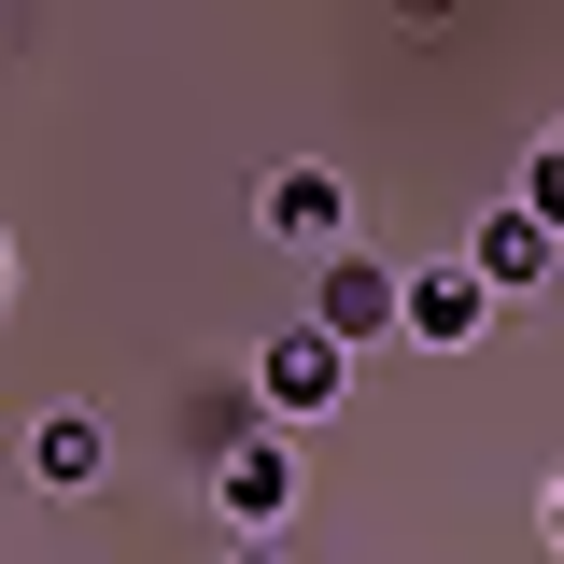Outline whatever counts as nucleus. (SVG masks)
<instances>
[{
    "label": "nucleus",
    "instance_id": "obj_9",
    "mask_svg": "<svg viewBox=\"0 0 564 564\" xmlns=\"http://www.w3.org/2000/svg\"><path fill=\"white\" fill-rule=\"evenodd\" d=\"M226 564H282V551H269V536H240V551H226Z\"/></svg>",
    "mask_w": 564,
    "mask_h": 564
},
{
    "label": "nucleus",
    "instance_id": "obj_4",
    "mask_svg": "<svg viewBox=\"0 0 564 564\" xmlns=\"http://www.w3.org/2000/svg\"><path fill=\"white\" fill-rule=\"evenodd\" d=\"M339 395H352V352H339V339H311V325H296V339L254 352V410H269V423H325Z\"/></svg>",
    "mask_w": 564,
    "mask_h": 564
},
{
    "label": "nucleus",
    "instance_id": "obj_3",
    "mask_svg": "<svg viewBox=\"0 0 564 564\" xmlns=\"http://www.w3.org/2000/svg\"><path fill=\"white\" fill-rule=\"evenodd\" d=\"M254 226L296 240V254H339V240H352V184L325 170V155H282L269 184H254Z\"/></svg>",
    "mask_w": 564,
    "mask_h": 564
},
{
    "label": "nucleus",
    "instance_id": "obj_6",
    "mask_svg": "<svg viewBox=\"0 0 564 564\" xmlns=\"http://www.w3.org/2000/svg\"><path fill=\"white\" fill-rule=\"evenodd\" d=\"M466 282H480V296H536V282H551V226H536V212H480Z\"/></svg>",
    "mask_w": 564,
    "mask_h": 564
},
{
    "label": "nucleus",
    "instance_id": "obj_7",
    "mask_svg": "<svg viewBox=\"0 0 564 564\" xmlns=\"http://www.w3.org/2000/svg\"><path fill=\"white\" fill-rule=\"evenodd\" d=\"M99 466H113V437H99L85 410H43V423H29V480H43V494H85Z\"/></svg>",
    "mask_w": 564,
    "mask_h": 564
},
{
    "label": "nucleus",
    "instance_id": "obj_2",
    "mask_svg": "<svg viewBox=\"0 0 564 564\" xmlns=\"http://www.w3.org/2000/svg\"><path fill=\"white\" fill-rule=\"evenodd\" d=\"M296 325H311V339H395V269H381V254H311V311H296Z\"/></svg>",
    "mask_w": 564,
    "mask_h": 564
},
{
    "label": "nucleus",
    "instance_id": "obj_8",
    "mask_svg": "<svg viewBox=\"0 0 564 564\" xmlns=\"http://www.w3.org/2000/svg\"><path fill=\"white\" fill-rule=\"evenodd\" d=\"M508 212H536V226L564 212V141H536V155H522V198H508Z\"/></svg>",
    "mask_w": 564,
    "mask_h": 564
},
{
    "label": "nucleus",
    "instance_id": "obj_5",
    "mask_svg": "<svg viewBox=\"0 0 564 564\" xmlns=\"http://www.w3.org/2000/svg\"><path fill=\"white\" fill-rule=\"evenodd\" d=\"M494 325V296L466 282V254H437V269H395V339H423V352H466Z\"/></svg>",
    "mask_w": 564,
    "mask_h": 564
},
{
    "label": "nucleus",
    "instance_id": "obj_1",
    "mask_svg": "<svg viewBox=\"0 0 564 564\" xmlns=\"http://www.w3.org/2000/svg\"><path fill=\"white\" fill-rule=\"evenodd\" d=\"M212 508H226V536H282V508H296V452H282L269 423L212 437Z\"/></svg>",
    "mask_w": 564,
    "mask_h": 564
},
{
    "label": "nucleus",
    "instance_id": "obj_10",
    "mask_svg": "<svg viewBox=\"0 0 564 564\" xmlns=\"http://www.w3.org/2000/svg\"><path fill=\"white\" fill-rule=\"evenodd\" d=\"M0 311H14V240H0Z\"/></svg>",
    "mask_w": 564,
    "mask_h": 564
}]
</instances>
